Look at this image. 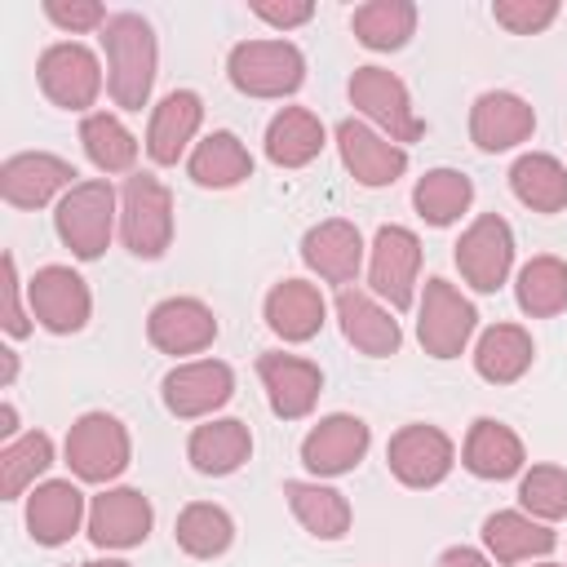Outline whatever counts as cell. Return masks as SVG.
<instances>
[{
    "label": "cell",
    "mask_w": 567,
    "mask_h": 567,
    "mask_svg": "<svg viewBox=\"0 0 567 567\" xmlns=\"http://www.w3.org/2000/svg\"><path fill=\"white\" fill-rule=\"evenodd\" d=\"M102 53H106V93L120 111H142L155 89V31L142 13H115L102 27Z\"/></svg>",
    "instance_id": "obj_1"
},
{
    "label": "cell",
    "mask_w": 567,
    "mask_h": 567,
    "mask_svg": "<svg viewBox=\"0 0 567 567\" xmlns=\"http://www.w3.org/2000/svg\"><path fill=\"white\" fill-rule=\"evenodd\" d=\"M115 217H120V199L115 186L106 177H89L75 182L58 208H53V230L62 239V248H71V257L80 261H97L115 235Z\"/></svg>",
    "instance_id": "obj_2"
},
{
    "label": "cell",
    "mask_w": 567,
    "mask_h": 567,
    "mask_svg": "<svg viewBox=\"0 0 567 567\" xmlns=\"http://www.w3.org/2000/svg\"><path fill=\"white\" fill-rule=\"evenodd\" d=\"M120 239L133 257L155 261L173 244V195L155 173H128L120 190Z\"/></svg>",
    "instance_id": "obj_3"
},
{
    "label": "cell",
    "mask_w": 567,
    "mask_h": 567,
    "mask_svg": "<svg viewBox=\"0 0 567 567\" xmlns=\"http://www.w3.org/2000/svg\"><path fill=\"white\" fill-rule=\"evenodd\" d=\"M62 452H66V465H71V474L80 483H111V478H120L128 470L133 439H128V430H124L120 416H111V412H84V416L71 421Z\"/></svg>",
    "instance_id": "obj_4"
},
{
    "label": "cell",
    "mask_w": 567,
    "mask_h": 567,
    "mask_svg": "<svg viewBox=\"0 0 567 567\" xmlns=\"http://www.w3.org/2000/svg\"><path fill=\"white\" fill-rule=\"evenodd\" d=\"M226 75L248 97H288L306 80V58L292 40H244L230 49Z\"/></svg>",
    "instance_id": "obj_5"
},
{
    "label": "cell",
    "mask_w": 567,
    "mask_h": 567,
    "mask_svg": "<svg viewBox=\"0 0 567 567\" xmlns=\"http://www.w3.org/2000/svg\"><path fill=\"white\" fill-rule=\"evenodd\" d=\"M478 328V310L470 297H461V288H452L447 279H425V292L416 301V341L430 359H456L470 337Z\"/></svg>",
    "instance_id": "obj_6"
},
{
    "label": "cell",
    "mask_w": 567,
    "mask_h": 567,
    "mask_svg": "<svg viewBox=\"0 0 567 567\" xmlns=\"http://www.w3.org/2000/svg\"><path fill=\"white\" fill-rule=\"evenodd\" d=\"M350 102L359 106V115H368L399 146L416 142L425 133V120L416 115L408 84L394 71H385V66H354V75H350Z\"/></svg>",
    "instance_id": "obj_7"
},
{
    "label": "cell",
    "mask_w": 567,
    "mask_h": 567,
    "mask_svg": "<svg viewBox=\"0 0 567 567\" xmlns=\"http://www.w3.org/2000/svg\"><path fill=\"white\" fill-rule=\"evenodd\" d=\"M35 80L44 89V97L62 111H84L97 102L102 93V62L93 49H84L80 40H58L40 53L35 62Z\"/></svg>",
    "instance_id": "obj_8"
},
{
    "label": "cell",
    "mask_w": 567,
    "mask_h": 567,
    "mask_svg": "<svg viewBox=\"0 0 567 567\" xmlns=\"http://www.w3.org/2000/svg\"><path fill=\"white\" fill-rule=\"evenodd\" d=\"M456 270L474 292H496L514 270V230L501 213L474 217L456 239Z\"/></svg>",
    "instance_id": "obj_9"
},
{
    "label": "cell",
    "mask_w": 567,
    "mask_h": 567,
    "mask_svg": "<svg viewBox=\"0 0 567 567\" xmlns=\"http://www.w3.org/2000/svg\"><path fill=\"white\" fill-rule=\"evenodd\" d=\"M385 465L390 474L403 483V487H439L452 465H456V447L452 439L439 430V425H425V421H412L403 430L390 434V447H385Z\"/></svg>",
    "instance_id": "obj_10"
},
{
    "label": "cell",
    "mask_w": 567,
    "mask_h": 567,
    "mask_svg": "<svg viewBox=\"0 0 567 567\" xmlns=\"http://www.w3.org/2000/svg\"><path fill=\"white\" fill-rule=\"evenodd\" d=\"M416 275H421V239L408 226H381L368 257V288L372 297L390 301V310H408L416 301Z\"/></svg>",
    "instance_id": "obj_11"
},
{
    "label": "cell",
    "mask_w": 567,
    "mask_h": 567,
    "mask_svg": "<svg viewBox=\"0 0 567 567\" xmlns=\"http://www.w3.org/2000/svg\"><path fill=\"white\" fill-rule=\"evenodd\" d=\"M27 297H31V319L53 337L80 332L93 315L89 284L71 266H40L27 284Z\"/></svg>",
    "instance_id": "obj_12"
},
{
    "label": "cell",
    "mask_w": 567,
    "mask_h": 567,
    "mask_svg": "<svg viewBox=\"0 0 567 567\" xmlns=\"http://www.w3.org/2000/svg\"><path fill=\"white\" fill-rule=\"evenodd\" d=\"M159 394H164V408L182 421H199V416H213L217 408L230 403L235 394V372L230 363L221 359H190V363H177L164 381H159Z\"/></svg>",
    "instance_id": "obj_13"
},
{
    "label": "cell",
    "mask_w": 567,
    "mask_h": 567,
    "mask_svg": "<svg viewBox=\"0 0 567 567\" xmlns=\"http://www.w3.org/2000/svg\"><path fill=\"white\" fill-rule=\"evenodd\" d=\"M257 377L266 390V403L279 421H301L315 412L319 394H323V372L319 363L301 359V354H284V350H266L257 354Z\"/></svg>",
    "instance_id": "obj_14"
},
{
    "label": "cell",
    "mask_w": 567,
    "mask_h": 567,
    "mask_svg": "<svg viewBox=\"0 0 567 567\" xmlns=\"http://www.w3.org/2000/svg\"><path fill=\"white\" fill-rule=\"evenodd\" d=\"M337 151L359 186H394L408 173V146L390 142L385 133H377L368 120L354 115L337 124Z\"/></svg>",
    "instance_id": "obj_15"
},
{
    "label": "cell",
    "mask_w": 567,
    "mask_h": 567,
    "mask_svg": "<svg viewBox=\"0 0 567 567\" xmlns=\"http://www.w3.org/2000/svg\"><path fill=\"white\" fill-rule=\"evenodd\" d=\"M368 443H372L368 421H359L350 412H332L301 439V465L315 478H341L368 456Z\"/></svg>",
    "instance_id": "obj_16"
},
{
    "label": "cell",
    "mask_w": 567,
    "mask_h": 567,
    "mask_svg": "<svg viewBox=\"0 0 567 567\" xmlns=\"http://www.w3.org/2000/svg\"><path fill=\"white\" fill-rule=\"evenodd\" d=\"M536 133V111L527 97L509 93V89H487L474 97L470 106V142L487 155L496 151H514Z\"/></svg>",
    "instance_id": "obj_17"
},
{
    "label": "cell",
    "mask_w": 567,
    "mask_h": 567,
    "mask_svg": "<svg viewBox=\"0 0 567 567\" xmlns=\"http://www.w3.org/2000/svg\"><path fill=\"white\" fill-rule=\"evenodd\" d=\"M71 186H75L71 159L49 151H22L0 164V195L13 208H44L53 195H66Z\"/></svg>",
    "instance_id": "obj_18"
},
{
    "label": "cell",
    "mask_w": 567,
    "mask_h": 567,
    "mask_svg": "<svg viewBox=\"0 0 567 567\" xmlns=\"http://www.w3.org/2000/svg\"><path fill=\"white\" fill-rule=\"evenodd\" d=\"M155 509L137 487H106L89 505V540L97 549H133L151 536Z\"/></svg>",
    "instance_id": "obj_19"
},
{
    "label": "cell",
    "mask_w": 567,
    "mask_h": 567,
    "mask_svg": "<svg viewBox=\"0 0 567 567\" xmlns=\"http://www.w3.org/2000/svg\"><path fill=\"white\" fill-rule=\"evenodd\" d=\"M146 337L159 354H199L217 341V315L199 297H164L146 315Z\"/></svg>",
    "instance_id": "obj_20"
},
{
    "label": "cell",
    "mask_w": 567,
    "mask_h": 567,
    "mask_svg": "<svg viewBox=\"0 0 567 567\" xmlns=\"http://www.w3.org/2000/svg\"><path fill=\"white\" fill-rule=\"evenodd\" d=\"M301 261L319 279L350 288L359 279V266H363V235H359V226L346 221V217H328V221L310 226L301 235Z\"/></svg>",
    "instance_id": "obj_21"
},
{
    "label": "cell",
    "mask_w": 567,
    "mask_h": 567,
    "mask_svg": "<svg viewBox=\"0 0 567 567\" xmlns=\"http://www.w3.org/2000/svg\"><path fill=\"white\" fill-rule=\"evenodd\" d=\"M337 323H341V337L368 359H385L403 346L399 319L363 288H341L337 292Z\"/></svg>",
    "instance_id": "obj_22"
},
{
    "label": "cell",
    "mask_w": 567,
    "mask_h": 567,
    "mask_svg": "<svg viewBox=\"0 0 567 567\" xmlns=\"http://www.w3.org/2000/svg\"><path fill=\"white\" fill-rule=\"evenodd\" d=\"M89 518L84 509V492L71 483V478H49V483H35L31 496H27V532L35 545H66L80 523Z\"/></svg>",
    "instance_id": "obj_23"
},
{
    "label": "cell",
    "mask_w": 567,
    "mask_h": 567,
    "mask_svg": "<svg viewBox=\"0 0 567 567\" xmlns=\"http://www.w3.org/2000/svg\"><path fill=\"white\" fill-rule=\"evenodd\" d=\"M204 124V102L195 89H173L155 102L151 124H146V155L155 164H177L186 155V146L195 142Z\"/></svg>",
    "instance_id": "obj_24"
},
{
    "label": "cell",
    "mask_w": 567,
    "mask_h": 567,
    "mask_svg": "<svg viewBox=\"0 0 567 567\" xmlns=\"http://www.w3.org/2000/svg\"><path fill=\"white\" fill-rule=\"evenodd\" d=\"M483 545H487L492 563L514 567V563H532V558L554 554L558 536L549 523L532 518L527 509H496L483 518Z\"/></svg>",
    "instance_id": "obj_25"
},
{
    "label": "cell",
    "mask_w": 567,
    "mask_h": 567,
    "mask_svg": "<svg viewBox=\"0 0 567 567\" xmlns=\"http://www.w3.org/2000/svg\"><path fill=\"white\" fill-rule=\"evenodd\" d=\"M461 465H465L474 478L501 483V478L523 474L527 452H523V439H518L505 421H496V416H478V421L470 425V434H465Z\"/></svg>",
    "instance_id": "obj_26"
},
{
    "label": "cell",
    "mask_w": 567,
    "mask_h": 567,
    "mask_svg": "<svg viewBox=\"0 0 567 567\" xmlns=\"http://www.w3.org/2000/svg\"><path fill=\"white\" fill-rule=\"evenodd\" d=\"M261 315H266V328L275 337H284V341H310V337H319V328L328 319V301L306 279H279L266 292Z\"/></svg>",
    "instance_id": "obj_27"
},
{
    "label": "cell",
    "mask_w": 567,
    "mask_h": 567,
    "mask_svg": "<svg viewBox=\"0 0 567 567\" xmlns=\"http://www.w3.org/2000/svg\"><path fill=\"white\" fill-rule=\"evenodd\" d=\"M248 456H252V434L239 416H213V421L195 425L186 439V461L208 478L235 474Z\"/></svg>",
    "instance_id": "obj_28"
},
{
    "label": "cell",
    "mask_w": 567,
    "mask_h": 567,
    "mask_svg": "<svg viewBox=\"0 0 567 567\" xmlns=\"http://www.w3.org/2000/svg\"><path fill=\"white\" fill-rule=\"evenodd\" d=\"M186 173L204 190H230V186L252 177V155L230 128H217L204 142H195V151L186 159Z\"/></svg>",
    "instance_id": "obj_29"
},
{
    "label": "cell",
    "mask_w": 567,
    "mask_h": 567,
    "mask_svg": "<svg viewBox=\"0 0 567 567\" xmlns=\"http://www.w3.org/2000/svg\"><path fill=\"white\" fill-rule=\"evenodd\" d=\"M536 359L532 332L518 323H492L474 346V372L492 385H514Z\"/></svg>",
    "instance_id": "obj_30"
},
{
    "label": "cell",
    "mask_w": 567,
    "mask_h": 567,
    "mask_svg": "<svg viewBox=\"0 0 567 567\" xmlns=\"http://www.w3.org/2000/svg\"><path fill=\"white\" fill-rule=\"evenodd\" d=\"M288 509L297 514V523L315 536V540H341L350 532V501L328 487V483H306V478H288L284 483Z\"/></svg>",
    "instance_id": "obj_31"
},
{
    "label": "cell",
    "mask_w": 567,
    "mask_h": 567,
    "mask_svg": "<svg viewBox=\"0 0 567 567\" xmlns=\"http://www.w3.org/2000/svg\"><path fill=\"white\" fill-rule=\"evenodd\" d=\"M323 124L315 111L306 106H284L270 124H266V159L279 168H306L319 151H323Z\"/></svg>",
    "instance_id": "obj_32"
},
{
    "label": "cell",
    "mask_w": 567,
    "mask_h": 567,
    "mask_svg": "<svg viewBox=\"0 0 567 567\" xmlns=\"http://www.w3.org/2000/svg\"><path fill=\"white\" fill-rule=\"evenodd\" d=\"M509 190L532 213H563L567 208V168H563V159H554L545 151H527L509 168Z\"/></svg>",
    "instance_id": "obj_33"
},
{
    "label": "cell",
    "mask_w": 567,
    "mask_h": 567,
    "mask_svg": "<svg viewBox=\"0 0 567 567\" xmlns=\"http://www.w3.org/2000/svg\"><path fill=\"white\" fill-rule=\"evenodd\" d=\"M350 31L372 53H394L416 31V4L412 0H368L350 13Z\"/></svg>",
    "instance_id": "obj_34"
},
{
    "label": "cell",
    "mask_w": 567,
    "mask_h": 567,
    "mask_svg": "<svg viewBox=\"0 0 567 567\" xmlns=\"http://www.w3.org/2000/svg\"><path fill=\"white\" fill-rule=\"evenodd\" d=\"M474 204V182L461 168H430L412 186V208L430 226H452Z\"/></svg>",
    "instance_id": "obj_35"
},
{
    "label": "cell",
    "mask_w": 567,
    "mask_h": 567,
    "mask_svg": "<svg viewBox=\"0 0 567 567\" xmlns=\"http://www.w3.org/2000/svg\"><path fill=\"white\" fill-rule=\"evenodd\" d=\"M80 146L97 173H133L137 164V137L111 111H89L80 120Z\"/></svg>",
    "instance_id": "obj_36"
},
{
    "label": "cell",
    "mask_w": 567,
    "mask_h": 567,
    "mask_svg": "<svg viewBox=\"0 0 567 567\" xmlns=\"http://www.w3.org/2000/svg\"><path fill=\"white\" fill-rule=\"evenodd\" d=\"M518 310L527 319H549L567 310V261L563 257H532L514 279Z\"/></svg>",
    "instance_id": "obj_37"
},
{
    "label": "cell",
    "mask_w": 567,
    "mask_h": 567,
    "mask_svg": "<svg viewBox=\"0 0 567 567\" xmlns=\"http://www.w3.org/2000/svg\"><path fill=\"white\" fill-rule=\"evenodd\" d=\"M173 536H177L182 554H190V558H221L235 540V518L213 501H190L177 514Z\"/></svg>",
    "instance_id": "obj_38"
},
{
    "label": "cell",
    "mask_w": 567,
    "mask_h": 567,
    "mask_svg": "<svg viewBox=\"0 0 567 567\" xmlns=\"http://www.w3.org/2000/svg\"><path fill=\"white\" fill-rule=\"evenodd\" d=\"M53 465V439L44 430H27L13 443L0 447V496L18 501L27 487H35V478Z\"/></svg>",
    "instance_id": "obj_39"
},
{
    "label": "cell",
    "mask_w": 567,
    "mask_h": 567,
    "mask_svg": "<svg viewBox=\"0 0 567 567\" xmlns=\"http://www.w3.org/2000/svg\"><path fill=\"white\" fill-rule=\"evenodd\" d=\"M518 501L540 523L567 518V470L563 465H532L518 483Z\"/></svg>",
    "instance_id": "obj_40"
},
{
    "label": "cell",
    "mask_w": 567,
    "mask_h": 567,
    "mask_svg": "<svg viewBox=\"0 0 567 567\" xmlns=\"http://www.w3.org/2000/svg\"><path fill=\"white\" fill-rule=\"evenodd\" d=\"M492 18L509 31V35H536L558 18V0H496Z\"/></svg>",
    "instance_id": "obj_41"
},
{
    "label": "cell",
    "mask_w": 567,
    "mask_h": 567,
    "mask_svg": "<svg viewBox=\"0 0 567 567\" xmlns=\"http://www.w3.org/2000/svg\"><path fill=\"white\" fill-rule=\"evenodd\" d=\"M44 18H49L58 31H71V35L102 31V27L111 22L97 0H44Z\"/></svg>",
    "instance_id": "obj_42"
},
{
    "label": "cell",
    "mask_w": 567,
    "mask_h": 567,
    "mask_svg": "<svg viewBox=\"0 0 567 567\" xmlns=\"http://www.w3.org/2000/svg\"><path fill=\"white\" fill-rule=\"evenodd\" d=\"M0 292H4V315H0V323H4V332L18 341V337L31 332V315L22 310V279H18L13 252H4V284H0Z\"/></svg>",
    "instance_id": "obj_43"
},
{
    "label": "cell",
    "mask_w": 567,
    "mask_h": 567,
    "mask_svg": "<svg viewBox=\"0 0 567 567\" xmlns=\"http://www.w3.org/2000/svg\"><path fill=\"white\" fill-rule=\"evenodd\" d=\"M252 13L261 18V22H270V27H279V31H292V27H306L310 18H315V4L310 0H284V4H270V0H257L252 4Z\"/></svg>",
    "instance_id": "obj_44"
},
{
    "label": "cell",
    "mask_w": 567,
    "mask_h": 567,
    "mask_svg": "<svg viewBox=\"0 0 567 567\" xmlns=\"http://www.w3.org/2000/svg\"><path fill=\"white\" fill-rule=\"evenodd\" d=\"M434 567H492V558L487 554H478V549H470V545H452V549H443L439 554V563Z\"/></svg>",
    "instance_id": "obj_45"
},
{
    "label": "cell",
    "mask_w": 567,
    "mask_h": 567,
    "mask_svg": "<svg viewBox=\"0 0 567 567\" xmlns=\"http://www.w3.org/2000/svg\"><path fill=\"white\" fill-rule=\"evenodd\" d=\"M0 434H4V443H13V439H18V408H13V403H4V408H0Z\"/></svg>",
    "instance_id": "obj_46"
},
{
    "label": "cell",
    "mask_w": 567,
    "mask_h": 567,
    "mask_svg": "<svg viewBox=\"0 0 567 567\" xmlns=\"http://www.w3.org/2000/svg\"><path fill=\"white\" fill-rule=\"evenodd\" d=\"M4 354V385H13V377H18V354L13 350H0Z\"/></svg>",
    "instance_id": "obj_47"
},
{
    "label": "cell",
    "mask_w": 567,
    "mask_h": 567,
    "mask_svg": "<svg viewBox=\"0 0 567 567\" xmlns=\"http://www.w3.org/2000/svg\"><path fill=\"white\" fill-rule=\"evenodd\" d=\"M75 567H133V563H124V558H97V563H75Z\"/></svg>",
    "instance_id": "obj_48"
},
{
    "label": "cell",
    "mask_w": 567,
    "mask_h": 567,
    "mask_svg": "<svg viewBox=\"0 0 567 567\" xmlns=\"http://www.w3.org/2000/svg\"><path fill=\"white\" fill-rule=\"evenodd\" d=\"M536 567H558V563H536Z\"/></svg>",
    "instance_id": "obj_49"
}]
</instances>
